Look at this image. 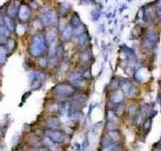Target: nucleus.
Returning <instances> with one entry per match:
<instances>
[{
    "label": "nucleus",
    "mask_w": 161,
    "mask_h": 151,
    "mask_svg": "<svg viewBox=\"0 0 161 151\" xmlns=\"http://www.w3.org/2000/svg\"><path fill=\"white\" fill-rule=\"evenodd\" d=\"M71 11V5L66 2H62L57 6V14L60 18H66Z\"/></svg>",
    "instance_id": "obj_9"
},
{
    "label": "nucleus",
    "mask_w": 161,
    "mask_h": 151,
    "mask_svg": "<svg viewBox=\"0 0 161 151\" xmlns=\"http://www.w3.org/2000/svg\"><path fill=\"white\" fill-rule=\"evenodd\" d=\"M64 56H66V51H64V43L62 41H60L57 45V58H62Z\"/></svg>",
    "instance_id": "obj_17"
},
{
    "label": "nucleus",
    "mask_w": 161,
    "mask_h": 151,
    "mask_svg": "<svg viewBox=\"0 0 161 151\" xmlns=\"http://www.w3.org/2000/svg\"><path fill=\"white\" fill-rule=\"evenodd\" d=\"M16 0H14V1H12V2H10L8 5H7V8H6V13L7 15L9 16V17L13 18V19H15L16 17H17L18 15V10H19V6H20V3L18 2L17 4H16Z\"/></svg>",
    "instance_id": "obj_6"
},
{
    "label": "nucleus",
    "mask_w": 161,
    "mask_h": 151,
    "mask_svg": "<svg viewBox=\"0 0 161 151\" xmlns=\"http://www.w3.org/2000/svg\"><path fill=\"white\" fill-rule=\"evenodd\" d=\"M73 31H74V28L70 25V23H68L66 28L60 32V41H62V43L66 41H70V40L74 37Z\"/></svg>",
    "instance_id": "obj_8"
},
{
    "label": "nucleus",
    "mask_w": 161,
    "mask_h": 151,
    "mask_svg": "<svg viewBox=\"0 0 161 151\" xmlns=\"http://www.w3.org/2000/svg\"><path fill=\"white\" fill-rule=\"evenodd\" d=\"M32 27L36 32H40V31L44 28V25H43V23L41 22V20H40L39 18H36V19L33 21Z\"/></svg>",
    "instance_id": "obj_18"
},
{
    "label": "nucleus",
    "mask_w": 161,
    "mask_h": 151,
    "mask_svg": "<svg viewBox=\"0 0 161 151\" xmlns=\"http://www.w3.org/2000/svg\"><path fill=\"white\" fill-rule=\"evenodd\" d=\"M87 31H88V28H87L86 25H85L84 23H83V24L81 25V26L74 28V31H73L74 37H73V38H76V37H78V36L82 35L83 33H85V32H87Z\"/></svg>",
    "instance_id": "obj_15"
},
{
    "label": "nucleus",
    "mask_w": 161,
    "mask_h": 151,
    "mask_svg": "<svg viewBox=\"0 0 161 151\" xmlns=\"http://www.w3.org/2000/svg\"><path fill=\"white\" fill-rule=\"evenodd\" d=\"M47 49H49V47L47 45L44 35L40 32H36L29 41V54L33 58H41V56H45V53H47Z\"/></svg>",
    "instance_id": "obj_1"
},
{
    "label": "nucleus",
    "mask_w": 161,
    "mask_h": 151,
    "mask_svg": "<svg viewBox=\"0 0 161 151\" xmlns=\"http://www.w3.org/2000/svg\"><path fill=\"white\" fill-rule=\"evenodd\" d=\"M8 56H9V53L8 51H7L6 47H5L4 45H0V64H1V66L5 64Z\"/></svg>",
    "instance_id": "obj_14"
},
{
    "label": "nucleus",
    "mask_w": 161,
    "mask_h": 151,
    "mask_svg": "<svg viewBox=\"0 0 161 151\" xmlns=\"http://www.w3.org/2000/svg\"><path fill=\"white\" fill-rule=\"evenodd\" d=\"M4 45H5V47H6V49H7V51H8V53H9V54H11V53H12L14 51H15L17 43H16V40L14 39V38L9 37L8 40H7L6 43H5Z\"/></svg>",
    "instance_id": "obj_13"
},
{
    "label": "nucleus",
    "mask_w": 161,
    "mask_h": 151,
    "mask_svg": "<svg viewBox=\"0 0 161 151\" xmlns=\"http://www.w3.org/2000/svg\"><path fill=\"white\" fill-rule=\"evenodd\" d=\"M91 15H92V19H93L94 21H97L100 18L101 11H100L99 9H94V10H92V12H91Z\"/></svg>",
    "instance_id": "obj_19"
},
{
    "label": "nucleus",
    "mask_w": 161,
    "mask_h": 151,
    "mask_svg": "<svg viewBox=\"0 0 161 151\" xmlns=\"http://www.w3.org/2000/svg\"><path fill=\"white\" fill-rule=\"evenodd\" d=\"M39 18L41 22L43 23L44 27H53L57 25V22L60 20V16L55 9L51 7H43L40 9Z\"/></svg>",
    "instance_id": "obj_3"
},
{
    "label": "nucleus",
    "mask_w": 161,
    "mask_h": 151,
    "mask_svg": "<svg viewBox=\"0 0 161 151\" xmlns=\"http://www.w3.org/2000/svg\"><path fill=\"white\" fill-rule=\"evenodd\" d=\"M3 23H4V25L11 31V32H13V31L15 30L16 24L14 23V19L13 18L9 17L7 14H4V15H3Z\"/></svg>",
    "instance_id": "obj_11"
},
{
    "label": "nucleus",
    "mask_w": 161,
    "mask_h": 151,
    "mask_svg": "<svg viewBox=\"0 0 161 151\" xmlns=\"http://www.w3.org/2000/svg\"><path fill=\"white\" fill-rule=\"evenodd\" d=\"M27 30V26L24 24V23H19V24H16L15 26V33L17 34V35H23V34H25V32H26Z\"/></svg>",
    "instance_id": "obj_16"
},
{
    "label": "nucleus",
    "mask_w": 161,
    "mask_h": 151,
    "mask_svg": "<svg viewBox=\"0 0 161 151\" xmlns=\"http://www.w3.org/2000/svg\"><path fill=\"white\" fill-rule=\"evenodd\" d=\"M75 43H76V49H77L79 53H81V51H86V49H91V39H92V37H91V35L89 34V32L87 31V32H85V33H83L82 35L78 36V37L75 38Z\"/></svg>",
    "instance_id": "obj_4"
},
{
    "label": "nucleus",
    "mask_w": 161,
    "mask_h": 151,
    "mask_svg": "<svg viewBox=\"0 0 161 151\" xmlns=\"http://www.w3.org/2000/svg\"><path fill=\"white\" fill-rule=\"evenodd\" d=\"M43 35H44V38H45V41H47V47H49L51 45H53V43L57 41V33L55 27H49Z\"/></svg>",
    "instance_id": "obj_7"
},
{
    "label": "nucleus",
    "mask_w": 161,
    "mask_h": 151,
    "mask_svg": "<svg viewBox=\"0 0 161 151\" xmlns=\"http://www.w3.org/2000/svg\"><path fill=\"white\" fill-rule=\"evenodd\" d=\"M83 24V21L80 17V15L77 13V12H74L73 15L71 17V20H70V25H71L73 28H76V27H79Z\"/></svg>",
    "instance_id": "obj_12"
},
{
    "label": "nucleus",
    "mask_w": 161,
    "mask_h": 151,
    "mask_svg": "<svg viewBox=\"0 0 161 151\" xmlns=\"http://www.w3.org/2000/svg\"><path fill=\"white\" fill-rule=\"evenodd\" d=\"M8 38L9 37H7L6 35L0 33V45H4L5 43H6L7 40H8Z\"/></svg>",
    "instance_id": "obj_21"
},
{
    "label": "nucleus",
    "mask_w": 161,
    "mask_h": 151,
    "mask_svg": "<svg viewBox=\"0 0 161 151\" xmlns=\"http://www.w3.org/2000/svg\"><path fill=\"white\" fill-rule=\"evenodd\" d=\"M80 56V62L81 64H90L91 58H93V53H92V49H88L86 51H83L79 53Z\"/></svg>",
    "instance_id": "obj_10"
},
{
    "label": "nucleus",
    "mask_w": 161,
    "mask_h": 151,
    "mask_svg": "<svg viewBox=\"0 0 161 151\" xmlns=\"http://www.w3.org/2000/svg\"><path fill=\"white\" fill-rule=\"evenodd\" d=\"M126 9V5H122L121 6V11H123V10H125Z\"/></svg>",
    "instance_id": "obj_22"
},
{
    "label": "nucleus",
    "mask_w": 161,
    "mask_h": 151,
    "mask_svg": "<svg viewBox=\"0 0 161 151\" xmlns=\"http://www.w3.org/2000/svg\"><path fill=\"white\" fill-rule=\"evenodd\" d=\"M160 34L158 30H155V26L146 27L141 37V49L146 51H151L158 45Z\"/></svg>",
    "instance_id": "obj_2"
},
{
    "label": "nucleus",
    "mask_w": 161,
    "mask_h": 151,
    "mask_svg": "<svg viewBox=\"0 0 161 151\" xmlns=\"http://www.w3.org/2000/svg\"><path fill=\"white\" fill-rule=\"evenodd\" d=\"M28 5L32 10H36V9L39 8V5H38V3H37L36 0H30L29 3H28Z\"/></svg>",
    "instance_id": "obj_20"
},
{
    "label": "nucleus",
    "mask_w": 161,
    "mask_h": 151,
    "mask_svg": "<svg viewBox=\"0 0 161 151\" xmlns=\"http://www.w3.org/2000/svg\"><path fill=\"white\" fill-rule=\"evenodd\" d=\"M32 16V9L29 7L28 4H20L19 10H18V19L21 22H26Z\"/></svg>",
    "instance_id": "obj_5"
}]
</instances>
